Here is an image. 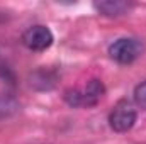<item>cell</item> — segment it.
Instances as JSON below:
<instances>
[{"label": "cell", "instance_id": "cell-1", "mask_svg": "<svg viewBox=\"0 0 146 144\" xmlns=\"http://www.w3.org/2000/svg\"><path fill=\"white\" fill-rule=\"evenodd\" d=\"M106 93V87L100 80H90L83 90H68L65 93V100L72 107H94L100 102Z\"/></svg>", "mask_w": 146, "mask_h": 144}, {"label": "cell", "instance_id": "cell-2", "mask_svg": "<svg viewBox=\"0 0 146 144\" xmlns=\"http://www.w3.org/2000/svg\"><path fill=\"white\" fill-rule=\"evenodd\" d=\"M145 51V44L139 39L134 37H122L117 39L112 46L109 48L110 58L121 65H129L133 61H136Z\"/></svg>", "mask_w": 146, "mask_h": 144}, {"label": "cell", "instance_id": "cell-3", "mask_svg": "<svg viewBox=\"0 0 146 144\" xmlns=\"http://www.w3.org/2000/svg\"><path fill=\"white\" fill-rule=\"evenodd\" d=\"M136 108L129 100H119L109 115V124L115 132H127L136 122Z\"/></svg>", "mask_w": 146, "mask_h": 144}, {"label": "cell", "instance_id": "cell-4", "mask_svg": "<svg viewBox=\"0 0 146 144\" xmlns=\"http://www.w3.org/2000/svg\"><path fill=\"white\" fill-rule=\"evenodd\" d=\"M22 42L31 51H46L53 44V34L46 26H33L22 34Z\"/></svg>", "mask_w": 146, "mask_h": 144}, {"label": "cell", "instance_id": "cell-5", "mask_svg": "<svg viewBox=\"0 0 146 144\" xmlns=\"http://www.w3.org/2000/svg\"><path fill=\"white\" fill-rule=\"evenodd\" d=\"M133 7L131 2H122V0H109V2H97L95 9L109 17H117V15H124L129 12V9Z\"/></svg>", "mask_w": 146, "mask_h": 144}, {"label": "cell", "instance_id": "cell-6", "mask_svg": "<svg viewBox=\"0 0 146 144\" xmlns=\"http://www.w3.org/2000/svg\"><path fill=\"white\" fill-rule=\"evenodd\" d=\"M134 100H136V104L139 107L146 110V81L139 83L136 87V90H134Z\"/></svg>", "mask_w": 146, "mask_h": 144}]
</instances>
